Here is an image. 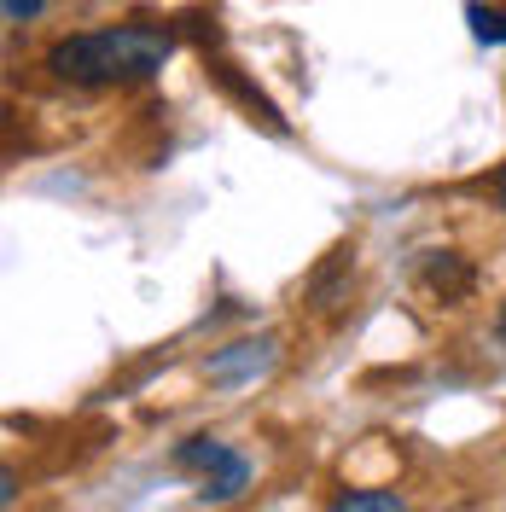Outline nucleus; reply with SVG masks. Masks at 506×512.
<instances>
[{
	"label": "nucleus",
	"instance_id": "1",
	"mask_svg": "<svg viewBox=\"0 0 506 512\" xmlns=\"http://www.w3.org/2000/svg\"><path fill=\"white\" fill-rule=\"evenodd\" d=\"M175 53V35L163 24H105V30H76L47 47V70L70 88H134L152 82Z\"/></svg>",
	"mask_w": 506,
	"mask_h": 512
},
{
	"label": "nucleus",
	"instance_id": "2",
	"mask_svg": "<svg viewBox=\"0 0 506 512\" xmlns=\"http://www.w3.org/2000/svg\"><path fill=\"white\" fill-rule=\"evenodd\" d=\"M175 466H181V472H198L204 501H233V495L251 483V460H245L239 448L216 443V437H187V443L175 448Z\"/></svg>",
	"mask_w": 506,
	"mask_h": 512
},
{
	"label": "nucleus",
	"instance_id": "3",
	"mask_svg": "<svg viewBox=\"0 0 506 512\" xmlns=\"http://www.w3.org/2000/svg\"><path fill=\"white\" fill-rule=\"evenodd\" d=\"M274 355H280V344H274V338H239V344L210 350V361H204V379L216 384V390H239V384L262 379V373L274 367Z\"/></svg>",
	"mask_w": 506,
	"mask_h": 512
},
{
	"label": "nucleus",
	"instance_id": "4",
	"mask_svg": "<svg viewBox=\"0 0 506 512\" xmlns=\"http://www.w3.org/2000/svg\"><path fill=\"white\" fill-rule=\"evenodd\" d=\"M210 70H216V82H222L227 94L239 99V105H245V111H251L256 123L268 128V134H291V128H285V117H280V111H274V105H268V94H262V88H251V82L239 76V64L216 59V64H210Z\"/></svg>",
	"mask_w": 506,
	"mask_h": 512
},
{
	"label": "nucleus",
	"instance_id": "5",
	"mask_svg": "<svg viewBox=\"0 0 506 512\" xmlns=\"http://www.w3.org/2000/svg\"><path fill=\"white\" fill-rule=\"evenodd\" d=\"M425 286L437 291L443 303H460V297H472V262L454 251H431L425 256Z\"/></svg>",
	"mask_w": 506,
	"mask_h": 512
},
{
	"label": "nucleus",
	"instance_id": "6",
	"mask_svg": "<svg viewBox=\"0 0 506 512\" xmlns=\"http://www.w3.org/2000/svg\"><path fill=\"white\" fill-rule=\"evenodd\" d=\"M332 507H344V512H402L408 501H402L396 489H344V495H332Z\"/></svg>",
	"mask_w": 506,
	"mask_h": 512
},
{
	"label": "nucleus",
	"instance_id": "7",
	"mask_svg": "<svg viewBox=\"0 0 506 512\" xmlns=\"http://www.w3.org/2000/svg\"><path fill=\"white\" fill-rule=\"evenodd\" d=\"M466 24H472V35L483 41V47H501V41H506V12H501V6L472 0V6H466Z\"/></svg>",
	"mask_w": 506,
	"mask_h": 512
},
{
	"label": "nucleus",
	"instance_id": "8",
	"mask_svg": "<svg viewBox=\"0 0 506 512\" xmlns=\"http://www.w3.org/2000/svg\"><path fill=\"white\" fill-rule=\"evenodd\" d=\"M41 6H47V0H6V18H12V24H30V18H41Z\"/></svg>",
	"mask_w": 506,
	"mask_h": 512
},
{
	"label": "nucleus",
	"instance_id": "9",
	"mask_svg": "<svg viewBox=\"0 0 506 512\" xmlns=\"http://www.w3.org/2000/svg\"><path fill=\"white\" fill-rule=\"evenodd\" d=\"M489 187H495V204H501V210H506V163H501V169H495V181H489Z\"/></svg>",
	"mask_w": 506,
	"mask_h": 512
},
{
	"label": "nucleus",
	"instance_id": "10",
	"mask_svg": "<svg viewBox=\"0 0 506 512\" xmlns=\"http://www.w3.org/2000/svg\"><path fill=\"white\" fill-rule=\"evenodd\" d=\"M495 338L506 344V303H501V315H495Z\"/></svg>",
	"mask_w": 506,
	"mask_h": 512
}]
</instances>
